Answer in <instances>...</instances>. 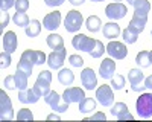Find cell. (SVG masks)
<instances>
[{
  "instance_id": "1",
  "label": "cell",
  "mask_w": 152,
  "mask_h": 122,
  "mask_svg": "<svg viewBox=\"0 0 152 122\" xmlns=\"http://www.w3.org/2000/svg\"><path fill=\"white\" fill-rule=\"evenodd\" d=\"M47 63V57L44 52L41 51H24L21 54V58L18 61V66L17 69H21L23 72H26L28 75L31 76L32 75V69L34 66H40V64H44Z\"/></svg>"
},
{
  "instance_id": "2",
  "label": "cell",
  "mask_w": 152,
  "mask_h": 122,
  "mask_svg": "<svg viewBox=\"0 0 152 122\" xmlns=\"http://www.w3.org/2000/svg\"><path fill=\"white\" fill-rule=\"evenodd\" d=\"M50 82H52V72L43 70V72H40V75H38L32 89L35 90V93L40 98H44L50 92Z\"/></svg>"
},
{
  "instance_id": "3",
  "label": "cell",
  "mask_w": 152,
  "mask_h": 122,
  "mask_svg": "<svg viewBox=\"0 0 152 122\" xmlns=\"http://www.w3.org/2000/svg\"><path fill=\"white\" fill-rule=\"evenodd\" d=\"M135 108H137V115L140 118L143 119L152 118V93H142L138 96Z\"/></svg>"
},
{
  "instance_id": "4",
  "label": "cell",
  "mask_w": 152,
  "mask_h": 122,
  "mask_svg": "<svg viewBox=\"0 0 152 122\" xmlns=\"http://www.w3.org/2000/svg\"><path fill=\"white\" fill-rule=\"evenodd\" d=\"M44 102L47 105H50V108L53 110V112H58V113H66L69 110V102L64 101V98L59 96L55 90H50L49 95L44 96Z\"/></svg>"
},
{
  "instance_id": "5",
  "label": "cell",
  "mask_w": 152,
  "mask_h": 122,
  "mask_svg": "<svg viewBox=\"0 0 152 122\" xmlns=\"http://www.w3.org/2000/svg\"><path fill=\"white\" fill-rule=\"evenodd\" d=\"M84 24V17L79 11H76V9H72L67 12V15L64 18V28L67 32H78L81 29V26Z\"/></svg>"
},
{
  "instance_id": "6",
  "label": "cell",
  "mask_w": 152,
  "mask_h": 122,
  "mask_svg": "<svg viewBox=\"0 0 152 122\" xmlns=\"http://www.w3.org/2000/svg\"><path fill=\"white\" fill-rule=\"evenodd\" d=\"M94 43H96V40L87 37L85 34H76L72 38V46L76 49V51L87 52V54L91 52V49L94 47Z\"/></svg>"
},
{
  "instance_id": "7",
  "label": "cell",
  "mask_w": 152,
  "mask_h": 122,
  "mask_svg": "<svg viewBox=\"0 0 152 122\" xmlns=\"http://www.w3.org/2000/svg\"><path fill=\"white\" fill-rule=\"evenodd\" d=\"M96 99L102 107H111L114 104V92L108 84H102L96 89Z\"/></svg>"
},
{
  "instance_id": "8",
  "label": "cell",
  "mask_w": 152,
  "mask_h": 122,
  "mask_svg": "<svg viewBox=\"0 0 152 122\" xmlns=\"http://www.w3.org/2000/svg\"><path fill=\"white\" fill-rule=\"evenodd\" d=\"M14 108H12L11 98L6 95L5 90H0V119L2 121H11L14 119Z\"/></svg>"
},
{
  "instance_id": "9",
  "label": "cell",
  "mask_w": 152,
  "mask_h": 122,
  "mask_svg": "<svg viewBox=\"0 0 152 122\" xmlns=\"http://www.w3.org/2000/svg\"><path fill=\"white\" fill-rule=\"evenodd\" d=\"M126 12H128V8H126V5H123L122 2L110 3L105 8V14L110 20H122V18H125Z\"/></svg>"
},
{
  "instance_id": "10",
  "label": "cell",
  "mask_w": 152,
  "mask_h": 122,
  "mask_svg": "<svg viewBox=\"0 0 152 122\" xmlns=\"http://www.w3.org/2000/svg\"><path fill=\"white\" fill-rule=\"evenodd\" d=\"M107 52L110 55V58H116V60H123L126 58V55H128V49H126V46L120 41H114L111 40L108 44H107Z\"/></svg>"
},
{
  "instance_id": "11",
  "label": "cell",
  "mask_w": 152,
  "mask_h": 122,
  "mask_svg": "<svg viewBox=\"0 0 152 122\" xmlns=\"http://www.w3.org/2000/svg\"><path fill=\"white\" fill-rule=\"evenodd\" d=\"M66 55H67V52H66L64 47L58 49V51H53L52 54L47 57V64H49V67L53 69V70L62 69V64H64Z\"/></svg>"
},
{
  "instance_id": "12",
  "label": "cell",
  "mask_w": 152,
  "mask_h": 122,
  "mask_svg": "<svg viewBox=\"0 0 152 122\" xmlns=\"http://www.w3.org/2000/svg\"><path fill=\"white\" fill-rule=\"evenodd\" d=\"M81 82L84 85V89L87 90H94L97 87V76L91 67H85L81 73Z\"/></svg>"
},
{
  "instance_id": "13",
  "label": "cell",
  "mask_w": 152,
  "mask_h": 122,
  "mask_svg": "<svg viewBox=\"0 0 152 122\" xmlns=\"http://www.w3.org/2000/svg\"><path fill=\"white\" fill-rule=\"evenodd\" d=\"M111 115L119 121H132L134 116L129 113L128 105L125 102H116L111 105Z\"/></svg>"
},
{
  "instance_id": "14",
  "label": "cell",
  "mask_w": 152,
  "mask_h": 122,
  "mask_svg": "<svg viewBox=\"0 0 152 122\" xmlns=\"http://www.w3.org/2000/svg\"><path fill=\"white\" fill-rule=\"evenodd\" d=\"M62 98H64V101L69 102V104H79L82 99H85V93L79 87H69V89L64 90Z\"/></svg>"
},
{
  "instance_id": "15",
  "label": "cell",
  "mask_w": 152,
  "mask_h": 122,
  "mask_svg": "<svg viewBox=\"0 0 152 122\" xmlns=\"http://www.w3.org/2000/svg\"><path fill=\"white\" fill-rule=\"evenodd\" d=\"M99 73L104 79H111L116 73V61H113V58H105L99 66Z\"/></svg>"
},
{
  "instance_id": "16",
  "label": "cell",
  "mask_w": 152,
  "mask_h": 122,
  "mask_svg": "<svg viewBox=\"0 0 152 122\" xmlns=\"http://www.w3.org/2000/svg\"><path fill=\"white\" fill-rule=\"evenodd\" d=\"M61 24V12L59 11H53V12H49V14L43 18V26L47 31H55L59 28Z\"/></svg>"
},
{
  "instance_id": "17",
  "label": "cell",
  "mask_w": 152,
  "mask_h": 122,
  "mask_svg": "<svg viewBox=\"0 0 152 122\" xmlns=\"http://www.w3.org/2000/svg\"><path fill=\"white\" fill-rule=\"evenodd\" d=\"M17 46H18V41H17L15 32L8 31L6 34H3V51H5V52L14 54V52L17 51Z\"/></svg>"
},
{
  "instance_id": "18",
  "label": "cell",
  "mask_w": 152,
  "mask_h": 122,
  "mask_svg": "<svg viewBox=\"0 0 152 122\" xmlns=\"http://www.w3.org/2000/svg\"><path fill=\"white\" fill-rule=\"evenodd\" d=\"M40 96L35 93L34 89H24V90H18V101L21 104H35L38 102Z\"/></svg>"
},
{
  "instance_id": "19",
  "label": "cell",
  "mask_w": 152,
  "mask_h": 122,
  "mask_svg": "<svg viewBox=\"0 0 152 122\" xmlns=\"http://www.w3.org/2000/svg\"><path fill=\"white\" fill-rule=\"evenodd\" d=\"M120 34H122L120 26L116 21H108V23L104 24V37H105V38L114 40V38H117Z\"/></svg>"
},
{
  "instance_id": "20",
  "label": "cell",
  "mask_w": 152,
  "mask_h": 122,
  "mask_svg": "<svg viewBox=\"0 0 152 122\" xmlns=\"http://www.w3.org/2000/svg\"><path fill=\"white\" fill-rule=\"evenodd\" d=\"M132 6H134V15H138V17H148L151 11L149 0H135V3Z\"/></svg>"
},
{
  "instance_id": "21",
  "label": "cell",
  "mask_w": 152,
  "mask_h": 122,
  "mask_svg": "<svg viewBox=\"0 0 152 122\" xmlns=\"http://www.w3.org/2000/svg\"><path fill=\"white\" fill-rule=\"evenodd\" d=\"M46 43L50 49H53V51H58V49L64 47V40H62V37L59 34H49L47 38H46Z\"/></svg>"
},
{
  "instance_id": "22",
  "label": "cell",
  "mask_w": 152,
  "mask_h": 122,
  "mask_svg": "<svg viewBox=\"0 0 152 122\" xmlns=\"http://www.w3.org/2000/svg\"><path fill=\"white\" fill-rule=\"evenodd\" d=\"M146 23H148V17H138V15H132V18H131V21H129L128 26H129L131 29H134L135 32L140 34V32H143V31H145Z\"/></svg>"
},
{
  "instance_id": "23",
  "label": "cell",
  "mask_w": 152,
  "mask_h": 122,
  "mask_svg": "<svg viewBox=\"0 0 152 122\" xmlns=\"http://www.w3.org/2000/svg\"><path fill=\"white\" fill-rule=\"evenodd\" d=\"M15 76V84H17V90H24L28 89V79H29V75L26 72H23L21 69H17V72L14 73Z\"/></svg>"
},
{
  "instance_id": "24",
  "label": "cell",
  "mask_w": 152,
  "mask_h": 122,
  "mask_svg": "<svg viewBox=\"0 0 152 122\" xmlns=\"http://www.w3.org/2000/svg\"><path fill=\"white\" fill-rule=\"evenodd\" d=\"M58 81L62 84V85H72L73 81H75V75L70 69H59V73H58Z\"/></svg>"
},
{
  "instance_id": "25",
  "label": "cell",
  "mask_w": 152,
  "mask_h": 122,
  "mask_svg": "<svg viewBox=\"0 0 152 122\" xmlns=\"http://www.w3.org/2000/svg\"><path fill=\"white\" fill-rule=\"evenodd\" d=\"M85 28L90 31V32H99L100 28H102V21H100V18L97 15H90L87 20H85Z\"/></svg>"
},
{
  "instance_id": "26",
  "label": "cell",
  "mask_w": 152,
  "mask_h": 122,
  "mask_svg": "<svg viewBox=\"0 0 152 122\" xmlns=\"http://www.w3.org/2000/svg\"><path fill=\"white\" fill-rule=\"evenodd\" d=\"M128 81L131 85H135V84H142L145 81V75L140 69H131L128 72Z\"/></svg>"
},
{
  "instance_id": "27",
  "label": "cell",
  "mask_w": 152,
  "mask_h": 122,
  "mask_svg": "<svg viewBox=\"0 0 152 122\" xmlns=\"http://www.w3.org/2000/svg\"><path fill=\"white\" fill-rule=\"evenodd\" d=\"M135 63L138 67H142V69H146L149 67L152 63H151V55L148 51H142V52H138L137 57H135Z\"/></svg>"
},
{
  "instance_id": "28",
  "label": "cell",
  "mask_w": 152,
  "mask_h": 122,
  "mask_svg": "<svg viewBox=\"0 0 152 122\" xmlns=\"http://www.w3.org/2000/svg\"><path fill=\"white\" fill-rule=\"evenodd\" d=\"M12 21H14V24L18 28H28L29 23H31L26 12H15L14 17H12Z\"/></svg>"
},
{
  "instance_id": "29",
  "label": "cell",
  "mask_w": 152,
  "mask_h": 122,
  "mask_svg": "<svg viewBox=\"0 0 152 122\" xmlns=\"http://www.w3.org/2000/svg\"><path fill=\"white\" fill-rule=\"evenodd\" d=\"M96 110V101L91 99V98H85L79 102V112L81 113H93Z\"/></svg>"
},
{
  "instance_id": "30",
  "label": "cell",
  "mask_w": 152,
  "mask_h": 122,
  "mask_svg": "<svg viewBox=\"0 0 152 122\" xmlns=\"http://www.w3.org/2000/svg\"><path fill=\"white\" fill-rule=\"evenodd\" d=\"M24 32H26L28 37H31V38H34V37H38L41 32V23L38 20H31L29 26L24 28Z\"/></svg>"
},
{
  "instance_id": "31",
  "label": "cell",
  "mask_w": 152,
  "mask_h": 122,
  "mask_svg": "<svg viewBox=\"0 0 152 122\" xmlns=\"http://www.w3.org/2000/svg\"><path fill=\"white\" fill-rule=\"evenodd\" d=\"M138 35H140V34L135 32L134 29H131L129 26L122 31V38H123L125 43H128V44H134L137 41V38H138Z\"/></svg>"
},
{
  "instance_id": "32",
  "label": "cell",
  "mask_w": 152,
  "mask_h": 122,
  "mask_svg": "<svg viewBox=\"0 0 152 122\" xmlns=\"http://www.w3.org/2000/svg\"><path fill=\"white\" fill-rule=\"evenodd\" d=\"M107 51V46H104V43L102 41H99V40H96V43H94V47L91 49V52H90V57L91 58H100L104 55V52Z\"/></svg>"
},
{
  "instance_id": "33",
  "label": "cell",
  "mask_w": 152,
  "mask_h": 122,
  "mask_svg": "<svg viewBox=\"0 0 152 122\" xmlns=\"http://www.w3.org/2000/svg\"><path fill=\"white\" fill-rule=\"evenodd\" d=\"M111 87H113V90H122L123 87H125V76H122V75H116V76H113L111 78Z\"/></svg>"
},
{
  "instance_id": "34",
  "label": "cell",
  "mask_w": 152,
  "mask_h": 122,
  "mask_svg": "<svg viewBox=\"0 0 152 122\" xmlns=\"http://www.w3.org/2000/svg\"><path fill=\"white\" fill-rule=\"evenodd\" d=\"M18 121H32L34 119V115H32V112L29 108H21V110H18V113H17V116H15Z\"/></svg>"
},
{
  "instance_id": "35",
  "label": "cell",
  "mask_w": 152,
  "mask_h": 122,
  "mask_svg": "<svg viewBox=\"0 0 152 122\" xmlns=\"http://www.w3.org/2000/svg\"><path fill=\"white\" fill-rule=\"evenodd\" d=\"M11 54H8V52H2L0 54V66H2L3 69H8L9 66H11Z\"/></svg>"
},
{
  "instance_id": "36",
  "label": "cell",
  "mask_w": 152,
  "mask_h": 122,
  "mask_svg": "<svg viewBox=\"0 0 152 122\" xmlns=\"http://www.w3.org/2000/svg\"><path fill=\"white\" fill-rule=\"evenodd\" d=\"M69 63L73 66V67H82L84 66V60L79 57V55H70L69 57Z\"/></svg>"
},
{
  "instance_id": "37",
  "label": "cell",
  "mask_w": 152,
  "mask_h": 122,
  "mask_svg": "<svg viewBox=\"0 0 152 122\" xmlns=\"http://www.w3.org/2000/svg\"><path fill=\"white\" fill-rule=\"evenodd\" d=\"M3 84H5V87H6L8 90H15V89H17V84H15V76H14V75H9V76H6V78H5V81H3Z\"/></svg>"
},
{
  "instance_id": "38",
  "label": "cell",
  "mask_w": 152,
  "mask_h": 122,
  "mask_svg": "<svg viewBox=\"0 0 152 122\" xmlns=\"http://www.w3.org/2000/svg\"><path fill=\"white\" fill-rule=\"evenodd\" d=\"M29 9V0H17L15 2V11L17 12H26Z\"/></svg>"
},
{
  "instance_id": "39",
  "label": "cell",
  "mask_w": 152,
  "mask_h": 122,
  "mask_svg": "<svg viewBox=\"0 0 152 122\" xmlns=\"http://www.w3.org/2000/svg\"><path fill=\"white\" fill-rule=\"evenodd\" d=\"M15 2L17 0H0V9L6 12L11 8H15Z\"/></svg>"
},
{
  "instance_id": "40",
  "label": "cell",
  "mask_w": 152,
  "mask_h": 122,
  "mask_svg": "<svg viewBox=\"0 0 152 122\" xmlns=\"http://www.w3.org/2000/svg\"><path fill=\"white\" fill-rule=\"evenodd\" d=\"M9 23V14H8V11H2V21H0V29H5L6 28V24Z\"/></svg>"
},
{
  "instance_id": "41",
  "label": "cell",
  "mask_w": 152,
  "mask_h": 122,
  "mask_svg": "<svg viewBox=\"0 0 152 122\" xmlns=\"http://www.w3.org/2000/svg\"><path fill=\"white\" fill-rule=\"evenodd\" d=\"M66 0H44V3L50 8H55V6H61L62 3H64Z\"/></svg>"
},
{
  "instance_id": "42",
  "label": "cell",
  "mask_w": 152,
  "mask_h": 122,
  "mask_svg": "<svg viewBox=\"0 0 152 122\" xmlns=\"http://www.w3.org/2000/svg\"><path fill=\"white\" fill-rule=\"evenodd\" d=\"M105 113H94V115H91L90 118H87L85 121H105Z\"/></svg>"
},
{
  "instance_id": "43",
  "label": "cell",
  "mask_w": 152,
  "mask_h": 122,
  "mask_svg": "<svg viewBox=\"0 0 152 122\" xmlns=\"http://www.w3.org/2000/svg\"><path fill=\"white\" fill-rule=\"evenodd\" d=\"M146 87H145V82H142V84H135V85H131V90L132 92H143Z\"/></svg>"
},
{
  "instance_id": "44",
  "label": "cell",
  "mask_w": 152,
  "mask_h": 122,
  "mask_svg": "<svg viewBox=\"0 0 152 122\" xmlns=\"http://www.w3.org/2000/svg\"><path fill=\"white\" fill-rule=\"evenodd\" d=\"M143 82H145V87H146V89H151V90H152V75L148 76V78H145Z\"/></svg>"
},
{
  "instance_id": "45",
  "label": "cell",
  "mask_w": 152,
  "mask_h": 122,
  "mask_svg": "<svg viewBox=\"0 0 152 122\" xmlns=\"http://www.w3.org/2000/svg\"><path fill=\"white\" fill-rule=\"evenodd\" d=\"M53 119H55V121H59L61 116L56 115V113H52V115H49V116H47V121H53Z\"/></svg>"
},
{
  "instance_id": "46",
  "label": "cell",
  "mask_w": 152,
  "mask_h": 122,
  "mask_svg": "<svg viewBox=\"0 0 152 122\" xmlns=\"http://www.w3.org/2000/svg\"><path fill=\"white\" fill-rule=\"evenodd\" d=\"M69 2L73 5V6H79V5H82L85 0H69Z\"/></svg>"
},
{
  "instance_id": "47",
  "label": "cell",
  "mask_w": 152,
  "mask_h": 122,
  "mask_svg": "<svg viewBox=\"0 0 152 122\" xmlns=\"http://www.w3.org/2000/svg\"><path fill=\"white\" fill-rule=\"evenodd\" d=\"M126 2H128V5H131V6H132V5L135 3V0H126Z\"/></svg>"
},
{
  "instance_id": "48",
  "label": "cell",
  "mask_w": 152,
  "mask_h": 122,
  "mask_svg": "<svg viewBox=\"0 0 152 122\" xmlns=\"http://www.w3.org/2000/svg\"><path fill=\"white\" fill-rule=\"evenodd\" d=\"M149 55H151V63H152V51L149 52Z\"/></svg>"
},
{
  "instance_id": "49",
  "label": "cell",
  "mask_w": 152,
  "mask_h": 122,
  "mask_svg": "<svg viewBox=\"0 0 152 122\" xmlns=\"http://www.w3.org/2000/svg\"><path fill=\"white\" fill-rule=\"evenodd\" d=\"M91 2H104V0H91Z\"/></svg>"
},
{
  "instance_id": "50",
  "label": "cell",
  "mask_w": 152,
  "mask_h": 122,
  "mask_svg": "<svg viewBox=\"0 0 152 122\" xmlns=\"http://www.w3.org/2000/svg\"><path fill=\"white\" fill-rule=\"evenodd\" d=\"M116 2H122V0H116Z\"/></svg>"
},
{
  "instance_id": "51",
  "label": "cell",
  "mask_w": 152,
  "mask_h": 122,
  "mask_svg": "<svg viewBox=\"0 0 152 122\" xmlns=\"http://www.w3.org/2000/svg\"><path fill=\"white\" fill-rule=\"evenodd\" d=\"M151 37H152V31H151Z\"/></svg>"
}]
</instances>
